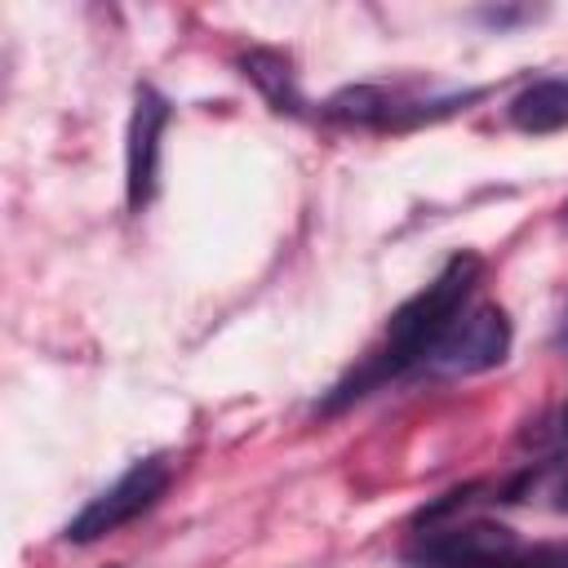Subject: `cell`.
<instances>
[{"instance_id": "obj_4", "label": "cell", "mask_w": 568, "mask_h": 568, "mask_svg": "<svg viewBox=\"0 0 568 568\" xmlns=\"http://www.w3.org/2000/svg\"><path fill=\"white\" fill-rule=\"evenodd\" d=\"M164 124H169V102L151 84H138L133 115H129V146H124V191H129V209L133 213H142L151 204V195H155Z\"/></svg>"}, {"instance_id": "obj_8", "label": "cell", "mask_w": 568, "mask_h": 568, "mask_svg": "<svg viewBox=\"0 0 568 568\" xmlns=\"http://www.w3.org/2000/svg\"><path fill=\"white\" fill-rule=\"evenodd\" d=\"M462 568H568V546H541L532 555H497V559H479V564H462Z\"/></svg>"}, {"instance_id": "obj_7", "label": "cell", "mask_w": 568, "mask_h": 568, "mask_svg": "<svg viewBox=\"0 0 568 568\" xmlns=\"http://www.w3.org/2000/svg\"><path fill=\"white\" fill-rule=\"evenodd\" d=\"M240 67L266 93V102L275 111H293V115L302 111V98H297V84H293V67H288L284 53H275V49H248L240 58Z\"/></svg>"}, {"instance_id": "obj_6", "label": "cell", "mask_w": 568, "mask_h": 568, "mask_svg": "<svg viewBox=\"0 0 568 568\" xmlns=\"http://www.w3.org/2000/svg\"><path fill=\"white\" fill-rule=\"evenodd\" d=\"M510 124L519 133H559L568 129V80H532L510 98Z\"/></svg>"}, {"instance_id": "obj_9", "label": "cell", "mask_w": 568, "mask_h": 568, "mask_svg": "<svg viewBox=\"0 0 568 568\" xmlns=\"http://www.w3.org/2000/svg\"><path fill=\"white\" fill-rule=\"evenodd\" d=\"M550 506H555V510H564V515H568V470H564V475H559V479H555V488H550Z\"/></svg>"}, {"instance_id": "obj_1", "label": "cell", "mask_w": 568, "mask_h": 568, "mask_svg": "<svg viewBox=\"0 0 568 568\" xmlns=\"http://www.w3.org/2000/svg\"><path fill=\"white\" fill-rule=\"evenodd\" d=\"M475 280H479V257H475V253L448 257L444 271L390 315L382 346L359 364V373H351V377L324 399V413L351 404L355 395H364L368 386H377V382H386V377L408 373L413 364H426L430 351L439 346V337L457 324V315H462V306H466Z\"/></svg>"}, {"instance_id": "obj_5", "label": "cell", "mask_w": 568, "mask_h": 568, "mask_svg": "<svg viewBox=\"0 0 568 568\" xmlns=\"http://www.w3.org/2000/svg\"><path fill=\"white\" fill-rule=\"evenodd\" d=\"M515 550V532L488 519H470V524H448V528H426L413 546H408V564L417 568H462V564H479V559H497Z\"/></svg>"}, {"instance_id": "obj_2", "label": "cell", "mask_w": 568, "mask_h": 568, "mask_svg": "<svg viewBox=\"0 0 568 568\" xmlns=\"http://www.w3.org/2000/svg\"><path fill=\"white\" fill-rule=\"evenodd\" d=\"M164 488H169V462L164 457H142V462H133L111 488H102L71 524H67V541H75V546H89V541H98V537H111V532H120L124 524H133L138 515H146L160 497H164Z\"/></svg>"}, {"instance_id": "obj_3", "label": "cell", "mask_w": 568, "mask_h": 568, "mask_svg": "<svg viewBox=\"0 0 568 568\" xmlns=\"http://www.w3.org/2000/svg\"><path fill=\"white\" fill-rule=\"evenodd\" d=\"M510 355V320L501 306L484 302L466 315H457V324L439 337V346L430 351V368L444 377H470V373H488Z\"/></svg>"}]
</instances>
